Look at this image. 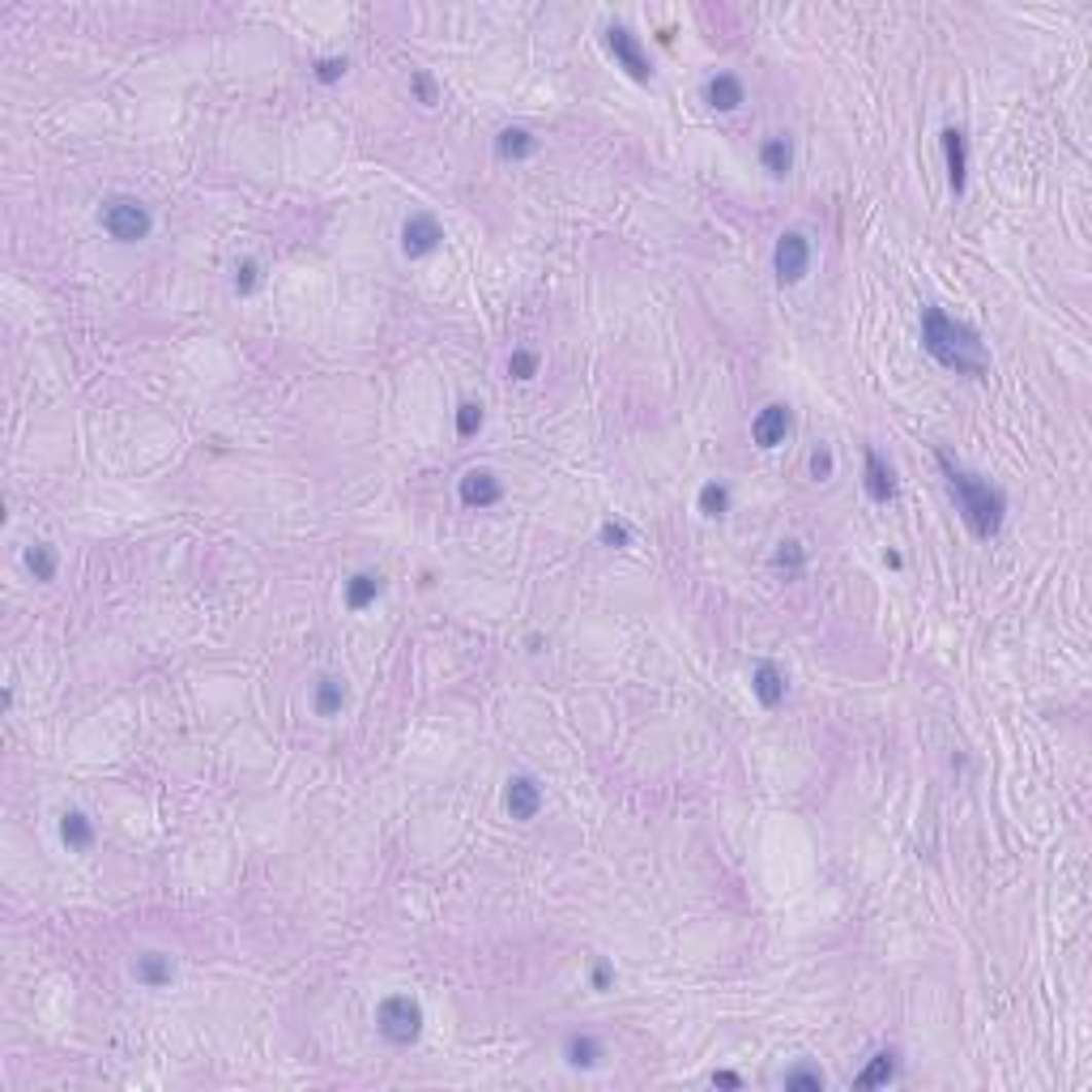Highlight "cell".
I'll use <instances>...</instances> for the list:
<instances>
[{
	"instance_id": "cell-1",
	"label": "cell",
	"mask_w": 1092,
	"mask_h": 1092,
	"mask_svg": "<svg viewBox=\"0 0 1092 1092\" xmlns=\"http://www.w3.org/2000/svg\"><path fill=\"white\" fill-rule=\"evenodd\" d=\"M935 462L943 470V482H947V492H952L956 512H960V521L969 525V534L977 542L998 538L1003 521H1008V496H1003V486H994L990 478L964 470L960 462H952V452H943V448L935 452Z\"/></svg>"
},
{
	"instance_id": "cell-2",
	"label": "cell",
	"mask_w": 1092,
	"mask_h": 1092,
	"mask_svg": "<svg viewBox=\"0 0 1092 1092\" xmlns=\"http://www.w3.org/2000/svg\"><path fill=\"white\" fill-rule=\"evenodd\" d=\"M922 351L939 367L956 371V376H969V380H982L990 371V351H986L982 333L964 321H956V316H947L935 303L922 307Z\"/></svg>"
},
{
	"instance_id": "cell-3",
	"label": "cell",
	"mask_w": 1092,
	"mask_h": 1092,
	"mask_svg": "<svg viewBox=\"0 0 1092 1092\" xmlns=\"http://www.w3.org/2000/svg\"><path fill=\"white\" fill-rule=\"evenodd\" d=\"M99 226L107 231V240H116V244H141V240H150V231H154V214H150L146 201H137L129 192H116V196L103 201Z\"/></svg>"
},
{
	"instance_id": "cell-4",
	"label": "cell",
	"mask_w": 1092,
	"mask_h": 1092,
	"mask_svg": "<svg viewBox=\"0 0 1092 1092\" xmlns=\"http://www.w3.org/2000/svg\"><path fill=\"white\" fill-rule=\"evenodd\" d=\"M376 1032L397 1046V1050H406L423 1038V1008H418V998L410 994H389L380 998V1008H376Z\"/></svg>"
},
{
	"instance_id": "cell-5",
	"label": "cell",
	"mask_w": 1092,
	"mask_h": 1092,
	"mask_svg": "<svg viewBox=\"0 0 1092 1092\" xmlns=\"http://www.w3.org/2000/svg\"><path fill=\"white\" fill-rule=\"evenodd\" d=\"M811 269V244L802 231H786L772 248V274H777L781 286H798Z\"/></svg>"
},
{
	"instance_id": "cell-6",
	"label": "cell",
	"mask_w": 1092,
	"mask_h": 1092,
	"mask_svg": "<svg viewBox=\"0 0 1092 1092\" xmlns=\"http://www.w3.org/2000/svg\"><path fill=\"white\" fill-rule=\"evenodd\" d=\"M607 51L615 56V65H619V69H623L631 81H641V85H645V81L653 77L649 51L641 47V39L631 35L627 26H619V22H615V26H607Z\"/></svg>"
},
{
	"instance_id": "cell-7",
	"label": "cell",
	"mask_w": 1092,
	"mask_h": 1092,
	"mask_svg": "<svg viewBox=\"0 0 1092 1092\" xmlns=\"http://www.w3.org/2000/svg\"><path fill=\"white\" fill-rule=\"evenodd\" d=\"M444 244V226L436 214H410L401 222V252L410 256V261H423Z\"/></svg>"
},
{
	"instance_id": "cell-8",
	"label": "cell",
	"mask_w": 1092,
	"mask_h": 1092,
	"mask_svg": "<svg viewBox=\"0 0 1092 1092\" xmlns=\"http://www.w3.org/2000/svg\"><path fill=\"white\" fill-rule=\"evenodd\" d=\"M939 146H943V167H947V188H952V196H964V188H969V137H964V129L947 124L939 133Z\"/></svg>"
},
{
	"instance_id": "cell-9",
	"label": "cell",
	"mask_w": 1092,
	"mask_h": 1092,
	"mask_svg": "<svg viewBox=\"0 0 1092 1092\" xmlns=\"http://www.w3.org/2000/svg\"><path fill=\"white\" fill-rule=\"evenodd\" d=\"M504 811L512 820L530 824L542 811V786H538V777H530V772H516V777H508V786H504Z\"/></svg>"
},
{
	"instance_id": "cell-10",
	"label": "cell",
	"mask_w": 1092,
	"mask_h": 1092,
	"mask_svg": "<svg viewBox=\"0 0 1092 1092\" xmlns=\"http://www.w3.org/2000/svg\"><path fill=\"white\" fill-rule=\"evenodd\" d=\"M862 486H867V500L879 508H887L897 500V470L887 466L875 448H867V457H862Z\"/></svg>"
},
{
	"instance_id": "cell-11",
	"label": "cell",
	"mask_w": 1092,
	"mask_h": 1092,
	"mask_svg": "<svg viewBox=\"0 0 1092 1092\" xmlns=\"http://www.w3.org/2000/svg\"><path fill=\"white\" fill-rule=\"evenodd\" d=\"M457 496H462L466 508L486 512V508H496L504 500V482L492 470H466L462 474V486H457Z\"/></svg>"
},
{
	"instance_id": "cell-12",
	"label": "cell",
	"mask_w": 1092,
	"mask_h": 1092,
	"mask_svg": "<svg viewBox=\"0 0 1092 1092\" xmlns=\"http://www.w3.org/2000/svg\"><path fill=\"white\" fill-rule=\"evenodd\" d=\"M790 427H794L790 406H786V401H772V406H764V410L752 418V440H756L760 448H777V444H786Z\"/></svg>"
},
{
	"instance_id": "cell-13",
	"label": "cell",
	"mask_w": 1092,
	"mask_h": 1092,
	"mask_svg": "<svg viewBox=\"0 0 1092 1092\" xmlns=\"http://www.w3.org/2000/svg\"><path fill=\"white\" fill-rule=\"evenodd\" d=\"M129 973H133V982L146 986V990H167L171 982H176V964H171L167 952H141V956H133Z\"/></svg>"
},
{
	"instance_id": "cell-14",
	"label": "cell",
	"mask_w": 1092,
	"mask_h": 1092,
	"mask_svg": "<svg viewBox=\"0 0 1092 1092\" xmlns=\"http://www.w3.org/2000/svg\"><path fill=\"white\" fill-rule=\"evenodd\" d=\"M704 103L713 107V111H738L742 103H747V85H742V77L738 73H713L708 81H704Z\"/></svg>"
},
{
	"instance_id": "cell-15",
	"label": "cell",
	"mask_w": 1092,
	"mask_h": 1092,
	"mask_svg": "<svg viewBox=\"0 0 1092 1092\" xmlns=\"http://www.w3.org/2000/svg\"><path fill=\"white\" fill-rule=\"evenodd\" d=\"M786 692H790V683H786V670L777 662H760L752 670V696L764 708H781L786 704Z\"/></svg>"
},
{
	"instance_id": "cell-16",
	"label": "cell",
	"mask_w": 1092,
	"mask_h": 1092,
	"mask_svg": "<svg viewBox=\"0 0 1092 1092\" xmlns=\"http://www.w3.org/2000/svg\"><path fill=\"white\" fill-rule=\"evenodd\" d=\"M351 704V687L341 675H321L312 687V708L316 717H341V708Z\"/></svg>"
},
{
	"instance_id": "cell-17",
	"label": "cell",
	"mask_w": 1092,
	"mask_h": 1092,
	"mask_svg": "<svg viewBox=\"0 0 1092 1092\" xmlns=\"http://www.w3.org/2000/svg\"><path fill=\"white\" fill-rule=\"evenodd\" d=\"M61 841H65L69 853H90L95 841H99L95 820L85 815V811H77V807H69V811L61 815Z\"/></svg>"
},
{
	"instance_id": "cell-18",
	"label": "cell",
	"mask_w": 1092,
	"mask_h": 1092,
	"mask_svg": "<svg viewBox=\"0 0 1092 1092\" xmlns=\"http://www.w3.org/2000/svg\"><path fill=\"white\" fill-rule=\"evenodd\" d=\"M602 1058H607V1046H602L593 1032H568V1042H563V1062H568V1067L593 1071V1067H602Z\"/></svg>"
},
{
	"instance_id": "cell-19",
	"label": "cell",
	"mask_w": 1092,
	"mask_h": 1092,
	"mask_svg": "<svg viewBox=\"0 0 1092 1092\" xmlns=\"http://www.w3.org/2000/svg\"><path fill=\"white\" fill-rule=\"evenodd\" d=\"M760 167L768 171L772 180H786L790 171H794V141H790L786 133L764 137V146H760Z\"/></svg>"
},
{
	"instance_id": "cell-20",
	"label": "cell",
	"mask_w": 1092,
	"mask_h": 1092,
	"mask_svg": "<svg viewBox=\"0 0 1092 1092\" xmlns=\"http://www.w3.org/2000/svg\"><path fill=\"white\" fill-rule=\"evenodd\" d=\"M380 593H385V577H380V572H355V577L347 581V611L376 607Z\"/></svg>"
},
{
	"instance_id": "cell-21",
	"label": "cell",
	"mask_w": 1092,
	"mask_h": 1092,
	"mask_svg": "<svg viewBox=\"0 0 1092 1092\" xmlns=\"http://www.w3.org/2000/svg\"><path fill=\"white\" fill-rule=\"evenodd\" d=\"M496 154H500L504 162L534 158V154H538V137H534L530 129H521V124H512V129H504V133L496 137Z\"/></svg>"
},
{
	"instance_id": "cell-22",
	"label": "cell",
	"mask_w": 1092,
	"mask_h": 1092,
	"mask_svg": "<svg viewBox=\"0 0 1092 1092\" xmlns=\"http://www.w3.org/2000/svg\"><path fill=\"white\" fill-rule=\"evenodd\" d=\"M897 1050H879V1054H871V1062L867 1067H862L858 1076H853V1084L858 1088H879V1084H893L897 1080Z\"/></svg>"
},
{
	"instance_id": "cell-23",
	"label": "cell",
	"mask_w": 1092,
	"mask_h": 1092,
	"mask_svg": "<svg viewBox=\"0 0 1092 1092\" xmlns=\"http://www.w3.org/2000/svg\"><path fill=\"white\" fill-rule=\"evenodd\" d=\"M26 572H31L39 585L56 581V572H61V555H56V546L51 542H31V546H26Z\"/></svg>"
},
{
	"instance_id": "cell-24",
	"label": "cell",
	"mask_w": 1092,
	"mask_h": 1092,
	"mask_svg": "<svg viewBox=\"0 0 1092 1092\" xmlns=\"http://www.w3.org/2000/svg\"><path fill=\"white\" fill-rule=\"evenodd\" d=\"M696 508H700V516H708V521H722V516L730 512V486L726 482H704L700 496H696Z\"/></svg>"
},
{
	"instance_id": "cell-25",
	"label": "cell",
	"mask_w": 1092,
	"mask_h": 1092,
	"mask_svg": "<svg viewBox=\"0 0 1092 1092\" xmlns=\"http://www.w3.org/2000/svg\"><path fill=\"white\" fill-rule=\"evenodd\" d=\"M772 568L786 572V577H798V572L807 568V546H802L798 538H781L777 551H772Z\"/></svg>"
},
{
	"instance_id": "cell-26",
	"label": "cell",
	"mask_w": 1092,
	"mask_h": 1092,
	"mask_svg": "<svg viewBox=\"0 0 1092 1092\" xmlns=\"http://www.w3.org/2000/svg\"><path fill=\"white\" fill-rule=\"evenodd\" d=\"M231 274H235L231 278L235 295H256V291H261V282H265V269H261V261H256V256H240Z\"/></svg>"
},
{
	"instance_id": "cell-27",
	"label": "cell",
	"mask_w": 1092,
	"mask_h": 1092,
	"mask_svg": "<svg viewBox=\"0 0 1092 1092\" xmlns=\"http://www.w3.org/2000/svg\"><path fill=\"white\" fill-rule=\"evenodd\" d=\"M781 1084H786L790 1092H798V1088H807V1092H824V1071H820V1067H811V1062H798V1067H790V1071L781 1076Z\"/></svg>"
},
{
	"instance_id": "cell-28",
	"label": "cell",
	"mask_w": 1092,
	"mask_h": 1092,
	"mask_svg": "<svg viewBox=\"0 0 1092 1092\" xmlns=\"http://www.w3.org/2000/svg\"><path fill=\"white\" fill-rule=\"evenodd\" d=\"M482 401H462V406H457V436L462 440H470V436H478L482 431Z\"/></svg>"
},
{
	"instance_id": "cell-29",
	"label": "cell",
	"mask_w": 1092,
	"mask_h": 1092,
	"mask_svg": "<svg viewBox=\"0 0 1092 1092\" xmlns=\"http://www.w3.org/2000/svg\"><path fill=\"white\" fill-rule=\"evenodd\" d=\"M347 69H351V61H347V56H325V61H316L312 77L321 81V85H337L341 77H347Z\"/></svg>"
},
{
	"instance_id": "cell-30",
	"label": "cell",
	"mask_w": 1092,
	"mask_h": 1092,
	"mask_svg": "<svg viewBox=\"0 0 1092 1092\" xmlns=\"http://www.w3.org/2000/svg\"><path fill=\"white\" fill-rule=\"evenodd\" d=\"M538 367H542V359H538L534 351H512V355H508V376H512V380H534V376H538Z\"/></svg>"
},
{
	"instance_id": "cell-31",
	"label": "cell",
	"mask_w": 1092,
	"mask_h": 1092,
	"mask_svg": "<svg viewBox=\"0 0 1092 1092\" xmlns=\"http://www.w3.org/2000/svg\"><path fill=\"white\" fill-rule=\"evenodd\" d=\"M597 542H602V546H611V551H627V546H631V530H627L623 521H615V516H611V521H602V530H597Z\"/></svg>"
},
{
	"instance_id": "cell-32",
	"label": "cell",
	"mask_w": 1092,
	"mask_h": 1092,
	"mask_svg": "<svg viewBox=\"0 0 1092 1092\" xmlns=\"http://www.w3.org/2000/svg\"><path fill=\"white\" fill-rule=\"evenodd\" d=\"M811 478L815 482H828L832 478V470H837V457H832V448L828 444H820V448H811Z\"/></svg>"
},
{
	"instance_id": "cell-33",
	"label": "cell",
	"mask_w": 1092,
	"mask_h": 1092,
	"mask_svg": "<svg viewBox=\"0 0 1092 1092\" xmlns=\"http://www.w3.org/2000/svg\"><path fill=\"white\" fill-rule=\"evenodd\" d=\"M589 986H593L597 994H607V990L615 986V964H611V960H593V969H589Z\"/></svg>"
},
{
	"instance_id": "cell-34",
	"label": "cell",
	"mask_w": 1092,
	"mask_h": 1092,
	"mask_svg": "<svg viewBox=\"0 0 1092 1092\" xmlns=\"http://www.w3.org/2000/svg\"><path fill=\"white\" fill-rule=\"evenodd\" d=\"M410 85H414V95H418V103H427V107H431V103H436V81H431L427 73H414V77H410Z\"/></svg>"
},
{
	"instance_id": "cell-35",
	"label": "cell",
	"mask_w": 1092,
	"mask_h": 1092,
	"mask_svg": "<svg viewBox=\"0 0 1092 1092\" xmlns=\"http://www.w3.org/2000/svg\"><path fill=\"white\" fill-rule=\"evenodd\" d=\"M713 1084H717V1088H738L742 1080H738L734 1071H713Z\"/></svg>"
}]
</instances>
